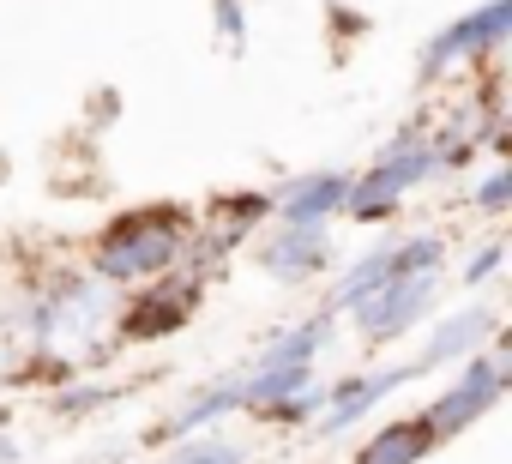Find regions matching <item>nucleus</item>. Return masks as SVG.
Masks as SVG:
<instances>
[{
  "instance_id": "412c9836",
  "label": "nucleus",
  "mask_w": 512,
  "mask_h": 464,
  "mask_svg": "<svg viewBox=\"0 0 512 464\" xmlns=\"http://www.w3.org/2000/svg\"><path fill=\"white\" fill-rule=\"evenodd\" d=\"M211 19H217V37H229V49H241V43H247L241 0H211Z\"/></svg>"
},
{
  "instance_id": "9d476101",
  "label": "nucleus",
  "mask_w": 512,
  "mask_h": 464,
  "mask_svg": "<svg viewBox=\"0 0 512 464\" xmlns=\"http://www.w3.org/2000/svg\"><path fill=\"white\" fill-rule=\"evenodd\" d=\"M494 338H500V308H494V302H470V308L434 320V332H428V344H422L416 362H422V374H428V368H458L464 356L488 350Z\"/></svg>"
},
{
  "instance_id": "39448f33",
  "label": "nucleus",
  "mask_w": 512,
  "mask_h": 464,
  "mask_svg": "<svg viewBox=\"0 0 512 464\" xmlns=\"http://www.w3.org/2000/svg\"><path fill=\"white\" fill-rule=\"evenodd\" d=\"M506 356L500 350H476V356H464L458 362V380L422 410V422H428V434L434 440H452V434H464L470 422H482L500 398H506Z\"/></svg>"
},
{
  "instance_id": "ddd939ff",
  "label": "nucleus",
  "mask_w": 512,
  "mask_h": 464,
  "mask_svg": "<svg viewBox=\"0 0 512 464\" xmlns=\"http://www.w3.org/2000/svg\"><path fill=\"white\" fill-rule=\"evenodd\" d=\"M434 446H440V440L428 434V422H422V410H416V416L380 422V428L356 446V464H422Z\"/></svg>"
},
{
  "instance_id": "2eb2a0df",
  "label": "nucleus",
  "mask_w": 512,
  "mask_h": 464,
  "mask_svg": "<svg viewBox=\"0 0 512 464\" xmlns=\"http://www.w3.org/2000/svg\"><path fill=\"white\" fill-rule=\"evenodd\" d=\"M326 338H332V314H308L302 326H284L253 362H314L326 350Z\"/></svg>"
},
{
  "instance_id": "1a4fd4ad",
  "label": "nucleus",
  "mask_w": 512,
  "mask_h": 464,
  "mask_svg": "<svg viewBox=\"0 0 512 464\" xmlns=\"http://www.w3.org/2000/svg\"><path fill=\"white\" fill-rule=\"evenodd\" d=\"M344 193H350V169H314L272 193V217L290 229H326L332 217H344Z\"/></svg>"
},
{
  "instance_id": "a211bd4d",
  "label": "nucleus",
  "mask_w": 512,
  "mask_h": 464,
  "mask_svg": "<svg viewBox=\"0 0 512 464\" xmlns=\"http://www.w3.org/2000/svg\"><path fill=\"white\" fill-rule=\"evenodd\" d=\"M470 205H476L482 217H506V211H512V169H506V163H494V169L470 187Z\"/></svg>"
},
{
  "instance_id": "9b49d317",
  "label": "nucleus",
  "mask_w": 512,
  "mask_h": 464,
  "mask_svg": "<svg viewBox=\"0 0 512 464\" xmlns=\"http://www.w3.org/2000/svg\"><path fill=\"white\" fill-rule=\"evenodd\" d=\"M260 272L278 278V284H308L332 266V236L326 229H290V223H272L260 236Z\"/></svg>"
},
{
  "instance_id": "0eeeda50",
  "label": "nucleus",
  "mask_w": 512,
  "mask_h": 464,
  "mask_svg": "<svg viewBox=\"0 0 512 464\" xmlns=\"http://www.w3.org/2000/svg\"><path fill=\"white\" fill-rule=\"evenodd\" d=\"M422 374V362H398V368H356V374H344V380H332L326 386V410L308 422L314 428V440H344L350 428H362L392 392H404L410 380Z\"/></svg>"
},
{
  "instance_id": "dca6fc26",
  "label": "nucleus",
  "mask_w": 512,
  "mask_h": 464,
  "mask_svg": "<svg viewBox=\"0 0 512 464\" xmlns=\"http://www.w3.org/2000/svg\"><path fill=\"white\" fill-rule=\"evenodd\" d=\"M169 464H247V446L223 434H193V440H175Z\"/></svg>"
},
{
  "instance_id": "f257e3e1",
  "label": "nucleus",
  "mask_w": 512,
  "mask_h": 464,
  "mask_svg": "<svg viewBox=\"0 0 512 464\" xmlns=\"http://www.w3.org/2000/svg\"><path fill=\"white\" fill-rule=\"evenodd\" d=\"M193 229H199V217L187 205H139V211L103 223L85 272L109 290H139L193 254Z\"/></svg>"
},
{
  "instance_id": "7ed1b4c3",
  "label": "nucleus",
  "mask_w": 512,
  "mask_h": 464,
  "mask_svg": "<svg viewBox=\"0 0 512 464\" xmlns=\"http://www.w3.org/2000/svg\"><path fill=\"white\" fill-rule=\"evenodd\" d=\"M428 175H440L434 169V151H428V139L422 145H398V151H380L362 175H350V193H344V217L350 223H392L398 211H404V199L428 181Z\"/></svg>"
},
{
  "instance_id": "20e7f679",
  "label": "nucleus",
  "mask_w": 512,
  "mask_h": 464,
  "mask_svg": "<svg viewBox=\"0 0 512 464\" xmlns=\"http://www.w3.org/2000/svg\"><path fill=\"white\" fill-rule=\"evenodd\" d=\"M109 314V284H97L91 272H55L37 296H31V308H25V332H31V344H73V338H91V326Z\"/></svg>"
},
{
  "instance_id": "aec40b11",
  "label": "nucleus",
  "mask_w": 512,
  "mask_h": 464,
  "mask_svg": "<svg viewBox=\"0 0 512 464\" xmlns=\"http://www.w3.org/2000/svg\"><path fill=\"white\" fill-rule=\"evenodd\" d=\"M500 260H506V242H500V236H494V242H482V248H470V254H464V266H458V284H464V290L494 284V278H500Z\"/></svg>"
},
{
  "instance_id": "6ab92c4d",
  "label": "nucleus",
  "mask_w": 512,
  "mask_h": 464,
  "mask_svg": "<svg viewBox=\"0 0 512 464\" xmlns=\"http://www.w3.org/2000/svg\"><path fill=\"white\" fill-rule=\"evenodd\" d=\"M109 398H121V386H109V380H103V386H97V380H85V386L67 380V386L55 392V410H61V416H91V410H103Z\"/></svg>"
},
{
  "instance_id": "423d86ee",
  "label": "nucleus",
  "mask_w": 512,
  "mask_h": 464,
  "mask_svg": "<svg viewBox=\"0 0 512 464\" xmlns=\"http://www.w3.org/2000/svg\"><path fill=\"white\" fill-rule=\"evenodd\" d=\"M506 37H512V0H482L476 13H464V19H452L446 31L428 37V49H422V79H452L458 67L494 61Z\"/></svg>"
},
{
  "instance_id": "4468645a",
  "label": "nucleus",
  "mask_w": 512,
  "mask_h": 464,
  "mask_svg": "<svg viewBox=\"0 0 512 464\" xmlns=\"http://www.w3.org/2000/svg\"><path fill=\"white\" fill-rule=\"evenodd\" d=\"M398 272H392V242H380V248H368L362 260H350L344 272H338V284H332V296H326V308L332 314H350L356 302H368L380 284H392Z\"/></svg>"
},
{
  "instance_id": "f03ea898",
  "label": "nucleus",
  "mask_w": 512,
  "mask_h": 464,
  "mask_svg": "<svg viewBox=\"0 0 512 464\" xmlns=\"http://www.w3.org/2000/svg\"><path fill=\"white\" fill-rule=\"evenodd\" d=\"M205 284H211V266H199V260H181L175 272L139 284L115 320V338L121 344H157V338L181 332L193 320V308L205 302Z\"/></svg>"
},
{
  "instance_id": "f8f14e48",
  "label": "nucleus",
  "mask_w": 512,
  "mask_h": 464,
  "mask_svg": "<svg viewBox=\"0 0 512 464\" xmlns=\"http://www.w3.org/2000/svg\"><path fill=\"white\" fill-rule=\"evenodd\" d=\"M223 416H241V398H235V374L229 380H217V386H205V392H193L187 404H175L157 428H151V440L157 446H175V440H193V434H205V428H217Z\"/></svg>"
},
{
  "instance_id": "f3484780",
  "label": "nucleus",
  "mask_w": 512,
  "mask_h": 464,
  "mask_svg": "<svg viewBox=\"0 0 512 464\" xmlns=\"http://www.w3.org/2000/svg\"><path fill=\"white\" fill-rule=\"evenodd\" d=\"M320 410H326V386L314 380V386H302L296 398H284V404L260 410V422H278V428H308V422H314Z\"/></svg>"
},
{
  "instance_id": "6e6552de",
  "label": "nucleus",
  "mask_w": 512,
  "mask_h": 464,
  "mask_svg": "<svg viewBox=\"0 0 512 464\" xmlns=\"http://www.w3.org/2000/svg\"><path fill=\"white\" fill-rule=\"evenodd\" d=\"M440 284H446V272H416V278H392V284H380L368 302H356L350 320H356L362 344L380 350V344H398L404 332H416V320L434 308Z\"/></svg>"
}]
</instances>
